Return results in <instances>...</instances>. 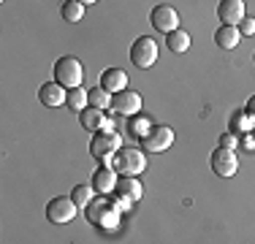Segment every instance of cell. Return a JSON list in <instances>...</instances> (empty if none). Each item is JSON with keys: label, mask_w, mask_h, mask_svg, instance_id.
<instances>
[{"label": "cell", "mask_w": 255, "mask_h": 244, "mask_svg": "<svg viewBox=\"0 0 255 244\" xmlns=\"http://www.w3.org/2000/svg\"><path fill=\"white\" fill-rule=\"evenodd\" d=\"M65 98H68V90L60 87L57 82H46V84H41V87H38V101L44 103V106H49V109L63 106Z\"/></svg>", "instance_id": "9a60e30c"}, {"label": "cell", "mask_w": 255, "mask_h": 244, "mask_svg": "<svg viewBox=\"0 0 255 244\" xmlns=\"http://www.w3.org/2000/svg\"><path fill=\"white\" fill-rule=\"evenodd\" d=\"M209 166L215 171L220 179H231V176L239 171V157H236L234 149H223V146H217V149H212L209 155Z\"/></svg>", "instance_id": "8992f818"}, {"label": "cell", "mask_w": 255, "mask_h": 244, "mask_svg": "<svg viewBox=\"0 0 255 244\" xmlns=\"http://www.w3.org/2000/svg\"><path fill=\"white\" fill-rule=\"evenodd\" d=\"M236 144H239V136H234L231 130L220 136V146H223V149H236Z\"/></svg>", "instance_id": "d4e9b609"}, {"label": "cell", "mask_w": 255, "mask_h": 244, "mask_svg": "<svg viewBox=\"0 0 255 244\" xmlns=\"http://www.w3.org/2000/svg\"><path fill=\"white\" fill-rule=\"evenodd\" d=\"M120 149H123V136H120L117 130H112V133L101 130L90 138V155H93L101 166H112L114 155H117Z\"/></svg>", "instance_id": "7a4b0ae2"}, {"label": "cell", "mask_w": 255, "mask_h": 244, "mask_svg": "<svg viewBox=\"0 0 255 244\" xmlns=\"http://www.w3.org/2000/svg\"><path fill=\"white\" fill-rule=\"evenodd\" d=\"M54 82H57L60 87H65V90L82 87V82H84V65L79 63L76 57H71V54L60 57L57 63H54Z\"/></svg>", "instance_id": "277c9868"}, {"label": "cell", "mask_w": 255, "mask_h": 244, "mask_svg": "<svg viewBox=\"0 0 255 244\" xmlns=\"http://www.w3.org/2000/svg\"><path fill=\"white\" fill-rule=\"evenodd\" d=\"M149 130H152V122H149L147 114H138V117H133V120H130V136L144 138Z\"/></svg>", "instance_id": "cb8c5ba5"}, {"label": "cell", "mask_w": 255, "mask_h": 244, "mask_svg": "<svg viewBox=\"0 0 255 244\" xmlns=\"http://www.w3.org/2000/svg\"><path fill=\"white\" fill-rule=\"evenodd\" d=\"M253 136H255V127H253Z\"/></svg>", "instance_id": "f1b7e54d"}, {"label": "cell", "mask_w": 255, "mask_h": 244, "mask_svg": "<svg viewBox=\"0 0 255 244\" xmlns=\"http://www.w3.org/2000/svg\"><path fill=\"white\" fill-rule=\"evenodd\" d=\"M253 60H255V54H253Z\"/></svg>", "instance_id": "f546056e"}, {"label": "cell", "mask_w": 255, "mask_h": 244, "mask_svg": "<svg viewBox=\"0 0 255 244\" xmlns=\"http://www.w3.org/2000/svg\"><path fill=\"white\" fill-rule=\"evenodd\" d=\"M242 144H245L247 149H253V146H255V136H245V138H242Z\"/></svg>", "instance_id": "83f0119b"}, {"label": "cell", "mask_w": 255, "mask_h": 244, "mask_svg": "<svg viewBox=\"0 0 255 244\" xmlns=\"http://www.w3.org/2000/svg\"><path fill=\"white\" fill-rule=\"evenodd\" d=\"M149 22H152V27L157 33H174V30H179V14L177 8H171L168 3H157L152 8V14H149Z\"/></svg>", "instance_id": "ba28073f"}, {"label": "cell", "mask_w": 255, "mask_h": 244, "mask_svg": "<svg viewBox=\"0 0 255 244\" xmlns=\"http://www.w3.org/2000/svg\"><path fill=\"white\" fill-rule=\"evenodd\" d=\"M245 112H247V114H250V120L255 122V95L250 98V101H247V106H245Z\"/></svg>", "instance_id": "4316f807"}, {"label": "cell", "mask_w": 255, "mask_h": 244, "mask_svg": "<svg viewBox=\"0 0 255 244\" xmlns=\"http://www.w3.org/2000/svg\"><path fill=\"white\" fill-rule=\"evenodd\" d=\"M130 60L136 68H144V71L152 68L157 63V41L152 35H138L130 46Z\"/></svg>", "instance_id": "5b68a950"}, {"label": "cell", "mask_w": 255, "mask_h": 244, "mask_svg": "<svg viewBox=\"0 0 255 244\" xmlns=\"http://www.w3.org/2000/svg\"><path fill=\"white\" fill-rule=\"evenodd\" d=\"M174 144V130L168 125H152V130L141 138V146L144 152H166L168 146Z\"/></svg>", "instance_id": "9c48e42d"}, {"label": "cell", "mask_w": 255, "mask_h": 244, "mask_svg": "<svg viewBox=\"0 0 255 244\" xmlns=\"http://www.w3.org/2000/svg\"><path fill=\"white\" fill-rule=\"evenodd\" d=\"M239 33L242 35H255V19H253V16H245V19H242Z\"/></svg>", "instance_id": "484cf974"}, {"label": "cell", "mask_w": 255, "mask_h": 244, "mask_svg": "<svg viewBox=\"0 0 255 244\" xmlns=\"http://www.w3.org/2000/svg\"><path fill=\"white\" fill-rule=\"evenodd\" d=\"M250 127H255V122L250 120V114H247L245 109L231 114V133H234V136H236V133H245V136H247Z\"/></svg>", "instance_id": "7402d4cb"}, {"label": "cell", "mask_w": 255, "mask_h": 244, "mask_svg": "<svg viewBox=\"0 0 255 244\" xmlns=\"http://www.w3.org/2000/svg\"><path fill=\"white\" fill-rule=\"evenodd\" d=\"M101 87L106 93L117 95V93H125L128 90V73L123 68H106L101 73Z\"/></svg>", "instance_id": "2e32d148"}, {"label": "cell", "mask_w": 255, "mask_h": 244, "mask_svg": "<svg viewBox=\"0 0 255 244\" xmlns=\"http://www.w3.org/2000/svg\"><path fill=\"white\" fill-rule=\"evenodd\" d=\"M112 168L117 171L120 176H138V174H144V168H147V152L136 149V146H123V149L114 155Z\"/></svg>", "instance_id": "3957f363"}, {"label": "cell", "mask_w": 255, "mask_h": 244, "mask_svg": "<svg viewBox=\"0 0 255 244\" xmlns=\"http://www.w3.org/2000/svg\"><path fill=\"white\" fill-rule=\"evenodd\" d=\"M190 44H193V41H190V33H187V30H182V27L166 35V46L171 49L174 54H185L187 49H190Z\"/></svg>", "instance_id": "ac0fdd59"}, {"label": "cell", "mask_w": 255, "mask_h": 244, "mask_svg": "<svg viewBox=\"0 0 255 244\" xmlns=\"http://www.w3.org/2000/svg\"><path fill=\"white\" fill-rule=\"evenodd\" d=\"M71 201H74L76 206H84V209H87L95 201V187L93 185H76L74 190H71Z\"/></svg>", "instance_id": "44dd1931"}, {"label": "cell", "mask_w": 255, "mask_h": 244, "mask_svg": "<svg viewBox=\"0 0 255 244\" xmlns=\"http://www.w3.org/2000/svg\"><path fill=\"white\" fill-rule=\"evenodd\" d=\"M76 209L79 206L71 201V195H57V198H52L46 204V220L54 225H65L76 217Z\"/></svg>", "instance_id": "52a82bcc"}, {"label": "cell", "mask_w": 255, "mask_h": 244, "mask_svg": "<svg viewBox=\"0 0 255 244\" xmlns=\"http://www.w3.org/2000/svg\"><path fill=\"white\" fill-rule=\"evenodd\" d=\"M84 8H87V5L79 3V0H65V3L60 5V14H63L65 22H82Z\"/></svg>", "instance_id": "ffe728a7"}, {"label": "cell", "mask_w": 255, "mask_h": 244, "mask_svg": "<svg viewBox=\"0 0 255 244\" xmlns=\"http://www.w3.org/2000/svg\"><path fill=\"white\" fill-rule=\"evenodd\" d=\"M65 106H68V109H74L76 114H82L84 109L90 106V90H84V87L68 90V98H65Z\"/></svg>", "instance_id": "d6986e66"}, {"label": "cell", "mask_w": 255, "mask_h": 244, "mask_svg": "<svg viewBox=\"0 0 255 244\" xmlns=\"http://www.w3.org/2000/svg\"><path fill=\"white\" fill-rule=\"evenodd\" d=\"M217 16H220L223 24L228 27H239L242 19H245V0H220L217 3Z\"/></svg>", "instance_id": "4fadbf2b"}, {"label": "cell", "mask_w": 255, "mask_h": 244, "mask_svg": "<svg viewBox=\"0 0 255 244\" xmlns=\"http://www.w3.org/2000/svg\"><path fill=\"white\" fill-rule=\"evenodd\" d=\"M112 101H114V95H112V93H106L103 87H95V90H90V106H93V109H101V112H109V109H112Z\"/></svg>", "instance_id": "603a6c76"}, {"label": "cell", "mask_w": 255, "mask_h": 244, "mask_svg": "<svg viewBox=\"0 0 255 244\" xmlns=\"http://www.w3.org/2000/svg\"><path fill=\"white\" fill-rule=\"evenodd\" d=\"M117 182H120V174L112 166H101L93 174V187H95V193H101V195L114 193L117 190Z\"/></svg>", "instance_id": "5bb4252c"}, {"label": "cell", "mask_w": 255, "mask_h": 244, "mask_svg": "<svg viewBox=\"0 0 255 244\" xmlns=\"http://www.w3.org/2000/svg\"><path fill=\"white\" fill-rule=\"evenodd\" d=\"M112 112L114 114H123V117H138L141 112V95L136 90H125V93H117L112 101Z\"/></svg>", "instance_id": "8fae6325"}, {"label": "cell", "mask_w": 255, "mask_h": 244, "mask_svg": "<svg viewBox=\"0 0 255 244\" xmlns=\"http://www.w3.org/2000/svg\"><path fill=\"white\" fill-rule=\"evenodd\" d=\"M120 212H123L120 201H112V198H106V195H101V198H95L93 204L84 209V215H87V220L95 228H117Z\"/></svg>", "instance_id": "6da1fadb"}, {"label": "cell", "mask_w": 255, "mask_h": 244, "mask_svg": "<svg viewBox=\"0 0 255 244\" xmlns=\"http://www.w3.org/2000/svg\"><path fill=\"white\" fill-rule=\"evenodd\" d=\"M239 41H242L239 27H228V24H223V27L215 30V44H217V49H226V52H231V49H236Z\"/></svg>", "instance_id": "e0dca14e"}, {"label": "cell", "mask_w": 255, "mask_h": 244, "mask_svg": "<svg viewBox=\"0 0 255 244\" xmlns=\"http://www.w3.org/2000/svg\"><path fill=\"white\" fill-rule=\"evenodd\" d=\"M79 122H82V127L84 130H90V133H101V130H109L112 133L114 130V122L106 117V112H101V109H93V106H87L82 114H79Z\"/></svg>", "instance_id": "7c38bea8"}, {"label": "cell", "mask_w": 255, "mask_h": 244, "mask_svg": "<svg viewBox=\"0 0 255 244\" xmlns=\"http://www.w3.org/2000/svg\"><path fill=\"white\" fill-rule=\"evenodd\" d=\"M117 201H120V206L123 209H130L136 201H141V195H144V187H141V182L136 179V176H120V182H117Z\"/></svg>", "instance_id": "30bf717a"}]
</instances>
